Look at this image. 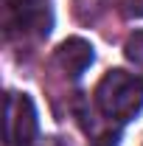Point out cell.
<instances>
[{
  "label": "cell",
  "mask_w": 143,
  "mask_h": 146,
  "mask_svg": "<svg viewBox=\"0 0 143 146\" xmlns=\"http://www.w3.org/2000/svg\"><path fill=\"white\" fill-rule=\"evenodd\" d=\"M93 104L109 121L124 127L126 121H132L143 110V79L138 73H126L121 68L107 70L101 76V82L95 84Z\"/></svg>",
  "instance_id": "obj_1"
},
{
  "label": "cell",
  "mask_w": 143,
  "mask_h": 146,
  "mask_svg": "<svg viewBox=\"0 0 143 146\" xmlns=\"http://www.w3.org/2000/svg\"><path fill=\"white\" fill-rule=\"evenodd\" d=\"M54 28L48 0H3V34L6 42H39Z\"/></svg>",
  "instance_id": "obj_2"
},
{
  "label": "cell",
  "mask_w": 143,
  "mask_h": 146,
  "mask_svg": "<svg viewBox=\"0 0 143 146\" xmlns=\"http://www.w3.org/2000/svg\"><path fill=\"white\" fill-rule=\"evenodd\" d=\"M6 146H31L36 138V110L25 93H6Z\"/></svg>",
  "instance_id": "obj_3"
},
{
  "label": "cell",
  "mask_w": 143,
  "mask_h": 146,
  "mask_svg": "<svg viewBox=\"0 0 143 146\" xmlns=\"http://www.w3.org/2000/svg\"><path fill=\"white\" fill-rule=\"evenodd\" d=\"M73 112H76L79 127L84 129V135L90 138V143H93V146H118V141H121V124L109 121L93 101L76 98Z\"/></svg>",
  "instance_id": "obj_4"
},
{
  "label": "cell",
  "mask_w": 143,
  "mask_h": 146,
  "mask_svg": "<svg viewBox=\"0 0 143 146\" xmlns=\"http://www.w3.org/2000/svg\"><path fill=\"white\" fill-rule=\"evenodd\" d=\"M51 65H54L56 73H62L65 79L73 82V79H79L93 65V45L87 39H81V36H70V39H65L56 48Z\"/></svg>",
  "instance_id": "obj_5"
},
{
  "label": "cell",
  "mask_w": 143,
  "mask_h": 146,
  "mask_svg": "<svg viewBox=\"0 0 143 146\" xmlns=\"http://www.w3.org/2000/svg\"><path fill=\"white\" fill-rule=\"evenodd\" d=\"M124 54H126V59H129V62L143 73V31H135V34L126 39Z\"/></svg>",
  "instance_id": "obj_6"
},
{
  "label": "cell",
  "mask_w": 143,
  "mask_h": 146,
  "mask_svg": "<svg viewBox=\"0 0 143 146\" xmlns=\"http://www.w3.org/2000/svg\"><path fill=\"white\" fill-rule=\"evenodd\" d=\"M118 3H121L124 14H129V17H143V0H118Z\"/></svg>",
  "instance_id": "obj_7"
},
{
  "label": "cell",
  "mask_w": 143,
  "mask_h": 146,
  "mask_svg": "<svg viewBox=\"0 0 143 146\" xmlns=\"http://www.w3.org/2000/svg\"><path fill=\"white\" fill-rule=\"evenodd\" d=\"M42 146H70L68 141H62V138H45V143Z\"/></svg>",
  "instance_id": "obj_8"
}]
</instances>
